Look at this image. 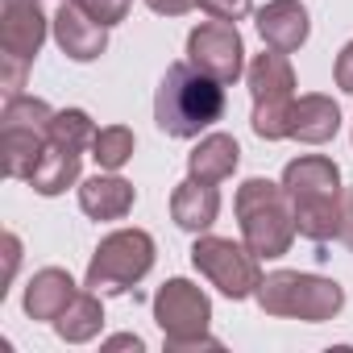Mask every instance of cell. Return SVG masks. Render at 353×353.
I'll return each instance as SVG.
<instances>
[{
  "label": "cell",
  "mask_w": 353,
  "mask_h": 353,
  "mask_svg": "<svg viewBox=\"0 0 353 353\" xmlns=\"http://www.w3.org/2000/svg\"><path fill=\"white\" fill-rule=\"evenodd\" d=\"M154 320L162 324L166 349H221V341L208 336V320H212V303L200 287H192L188 279H170L158 295H154Z\"/></svg>",
  "instance_id": "ba28073f"
},
{
  "label": "cell",
  "mask_w": 353,
  "mask_h": 353,
  "mask_svg": "<svg viewBox=\"0 0 353 353\" xmlns=\"http://www.w3.org/2000/svg\"><path fill=\"white\" fill-rule=\"evenodd\" d=\"M192 262H196V270L212 283V287H221L229 299H245V295H254L258 287H262V270H258V254L245 245H233V241H225V237H200L196 245H192Z\"/></svg>",
  "instance_id": "8fae6325"
},
{
  "label": "cell",
  "mask_w": 353,
  "mask_h": 353,
  "mask_svg": "<svg viewBox=\"0 0 353 353\" xmlns=\"http://www.w3.org/2000/svg\"><path fill=\"white\" fill-rule=\"evenodd\" d=\"M129 345L141 349V336H112V341H108V349H129Z\"/></svg>",
  "instance_id": "83f0119b"
},
{
  "label": "cell",
  "mask_w": 353,
  "mask_h": 353,
  "mask_svg": "<svg viewBox=\"0 0 353 353\" xmlns=\"http://www.w3.org/2000/svg\"><path fill=\"white\" fill-rule=\"evenodd\" d=\"M79 208L96 221H121L133 208V188L117 174H96L79 188Z\"/></svg>",
  "instance_id": "d6986e66"
},
{
  "label": "cell",
  "mask_w": 353,
  "mask_h": 353,
  "mask_svg": "<svg viewBox=\"0 0 353 353\" xmlns=\"http://www.w3.org/2000/svg\"><path fill=\"white\" fill-rule=\"evenodd\" d=\"M341 129V108L328 96H299L291 108V137L307 141V145H324L332 141Z\"/></svg>",
  "instance_id": "2e32d148"
},
{
  "label": "cell",
  "mask_w": 353,
  "mask_h": 353,
  "mask_svg": "<svg viewBox=\"0 0 353 353\" xmlns=\"http://www.w3.org/2000/svg\"><path fill=\"white\" fill-rule=\"evenodd\" d=\"M283 188L295 204V225L307 241L324 245L328 237H341V216H345V192H341V170L332 158L307 154L287 162Z\"/></svg>",
  "instance_id": "6da1fadb"
},
{
  "label": "cell",
  "mask_w": 353,
  "mask_h": 353,
  "mask_svg": "<svg viewBox=\"0 0 353 353\" xmlns=\"http://www.w3.org/2000/svg\"><path fill=\"white\" fill-rule=\"evenodd\" d=\"M237 221L241 237L258 258H283L299 233L295 225V204L283 183L270 179H245L237 192Z\"/></svg>",
  "instance_id": "3957f363"
},
{
  "label": "cell",
  "mask_w": 353,
  "mask_h": 353,
  "mask_svg": "<svg viewBox=\"0 0 353 353\" xmlns=\"http://www.w3.org/2000/svg\"><path fill=\"white\" fill-rule=\"evenodd\" d=\"M341 241L353 250V188L345 192V216H341Z\"/></svg>",
  "instance_id": "484cf974"
},
{
  "label": "cell",
  "mask_w": 353,
  "mask_h": 353,
  "mask_svg": "<svg viewBox=\"0 0 353 353\" xmlns=\"http://www.w3.org/2000/svg\"><path fill=\"white\" fill-rule=\"evenodd\" d=\"M154 266V241L141 229H121L100 241L88 262V291H129Z\"/></svg>",
  "instance_id": "30bf717a"
},
{
  "label": "cell",
  "mask_w": 353,
  "mask_h": 353,
  "mask_svg": "<svg viewBox=\"0 0 353 353\" xmlns=\"http://www.w3.org/2000/svg\"><path fill=\"white\" fill-rule=\"evenodd\" d=\"M100 324H104V307H100L96 291H79V295L71 299V307H67V312L54 320L59 336H63V341H71V345H79V341H92V336L100 332Z\"/></svg>",
  "instance_id": "ffe728a7"
},
{
  "label": "cell",
  "mask_w": 353,
  "mask_h": 353,
  "mask_svg": "<svg viewBox=\"0 0 353 353\" xmlns=\"http://www.w3.org/2000/svg\"><path fill=\"white\" fill-rule=\"evenodd\" d=\"M96 137V125L88 112L79 108H67V112H54V125H50V137H46V154L34 170V192L42 196H59L67 192L75 179H79V158H83V145H92Z\"/></svg>",
  "instance_id": "52a82bcc"
},
{
  "label": "cell",
  "mask_w": 353,
  "mask_h": 353,
  "mask_svg": "<svg viewBox=\"0 0 353 353\" xmlns=\"http://www.w3.org/2000/svg\"><path fill=\"white\" fill-rule=\"evenodd\" d=\"M245 46H241V34L233 21H204L192 30L188 38V59L192 67H200L204 75H212L216 83H233L245 67Z\"/></svg>",
  "instance_id": "7c38bea8"
},
{
  "label": "cell",
  "mask_w": 353,
  "mask_h": 353,
  "mask_svg": "<svg viewBox=\"0 0 353 353\" xmlns=\"http://www.w3.org/2000/svg\"><path fill=\"white\" fill-rule=\"evenodd\" d=\"M145 5L154 9V13H162V17H179V13H188V9H196L200 0H145Z\"/></svg>",
  "instance_id": "d4e9b609"
},
{
  "label": "cell",
  "mask_w": 353,
  "mask_h": 353,
  "mask_svg": "<svg viewBox=\"0 0 353 353\" xmlns=\"http://www.w3.org/2000/svg\"><path fill=\"white\" fill-rule=\"evenodd\" d=\"M75 295H79V291H75L71 274L50 266V270H38V274L30 279V287H26V312H30L34 320H59V316L71 307Z\"/></svg>",
  "instance_id": "e0dca14e"
},
{
  "label": "cell",
  "mask_w": 353,
  "mask_h": 353,
  "mask_svg": "<svg viewBox=\"0 0 353 353\" xmlns=\"http://www.w3.org/2000/svg\"><path fill=\"white\" fill-rule=\"evenodd\" d=\"M225 112V83L204 75L192 63H170L158 96H154V121L170 137H196Z\"/></svg>",
  "instance_id": "7a4b0ae2"
},
{
  "label": "cell",
  "mask_w": 353,
  "mask_h": 353,
  "mask_svg": "<svg viewBox=\"0 0 353 353\" xmlns=\"http://www.w3.org/2000/svg\"><path fill=\"white\" fill-rule=\"evenodd\" d=\"M336 88L341 92H353V42L341 50V59H336Z\"/></svg>",
  "instance_id": "cb8c5ba5"
},
{
  "label": "cell",
  "mask_w": 353,
  "mask_h": 353,
  "mask_svg": "<svg viewBox=\"0 0 353 353\" xmlns=\"http://www.w3.org/2000/svg\"><path fill=\"white\" fill-rule=\"evenodd\" d=\"M92 158H96L104 170H121V166L133 158V133H129L125 125L96 129V137H92Z\"/></svg>",
  "instance_id": "44dd1931"
},
{
  "label": "cell",
  "mask_w": 353,
  "mask_h": 353,
  "mask_svg": "<svg viewBox=\"0 0 353 353\" xmlns=\"http://www.w3.org/2000/svg\"><path fill=\"white\" fill-rule=\"evenodd\" d=\"M200 9L212 17V21H241L250 13V0H200Z\"/></svg>",
  "instance_id": "603a6c76"
},
{
  "label": "cell",
  "mask_w": 353,
  "mask_h": 353,
  "mask_svg": "<svg viewBox=\"0 0 353 353\" xmlns=\"http://www.w3.org/2000/svg\"><path fill=\"white\" fill-rule=\"evenodd\" d=\"M170 216H174V225L188 229V233L212 229L216 216H221V192H216V183H204V179L179 183L174 196H170Z\"/></svg>",
  "instance_id": "9a60e30c"
},
{
  "label": "cell",
  "mask_w": 353,
  "mask_h": 353,
  "mask_svg": "<svg viewBox=\"0 0 353 353\" xmlns=\"http://www.w3.org/2000/svg\"><path fill=\"white\" fill-rule=\"evenodd\" d=\"M42 42H46V17L38 0H5V9H0V63H5V71H0V79H5L9 96H21L26 71L38 59Z\"/></svg>",
  "instance_id": "9c48e42d"
},
{
  "label": "cell",
  "mask_w": 353,
  "mask_h": 353,
  "mask_svg": "<svg viewBox=\"0 0 353 353\" xmlns=\"http://www.w3.org/2000/svg\"><path fill=\"white\" fill-rule=\"evenodd\" d=\"M254 92V133L266 141L291 137V108H295V71L283 50L258 54L250 67Z\"/></svg>",
  "instance_id": "8992f818"
},
{
  "label": "cell",
  "mask_w": 353,
  "mask_h": 353,
  "mask_svg": "<svg viewBox=\"0 0 353 353\" xmlns=\"http://www.w3.org/2000/svg\"><path fill=\"white\" fill-rule=\"evenodd\" d=\"M241 162V145L229 137V133H208L192 158H188V170H192V179H204V183H225L229 174L237 170Z\"/></svg>",
  "instance_id": "ac0fdd59"
},
{
  "label": "cell",
  "mask_w": 353,
  "mask_h": 353,
  "mask_svg": "<svg viewBox=\"0 0 353 353\" xmlns=\"http://www.w3.org/2000/svg\"><path fill=\"white\" fill-rule=\"evenodd\" d=\"M17 250H21V245H17V237L9 233V237H5V254H9V270H5V279H13V270H17Z\"/></svg>",
  "instance_id": "4316f807"
},
{
  "label": "cell",
  "mask_w": 353,
  "mask_h": 353,
  "mask_svg": "<svg viewBox=\"0 0 353 353\" xmlns=\"http://www.w3.org/2000/svg\"><path fill=\"white\" fill-rule=\"evenodd\" d=\"M54 125V108L34 96H9L0 117V154H5L9 179H34V170L46 154V137Z\"/></svg>",
  "instance_id": "277c9868"
},
{
  "label": "cell",
  "mask_w": 353,
  "mask_h": 353,
  "mask_svg": "<svg viewBox=\"0 0 353 353\" xmlns=\"http://www.w3.org/2000/svg\"><path fill=\"white\" fill-rule=\"evenodd\" d=\"M71 5H79L92 21H100V26H117V21H125V13H129V0H71Z\"/></svg>",
  "instance_id": "7402d4cb"
},
{
  "label": "cell",
  "mask_w": 353,
  "mask_h": 353,
  "mask_svg": "<svg viewBox=\"0 0 353 353\" xmlns=\"http://www.w3.org/2000/svg\"><path fill=\"white\" fill-rule=\"evenodd\" d=\"M258 303L270 316H295V320L320 324V320H332L341 312L345 295L328 279H312V274H299V270H274V274L262 279Z\"/></svg>",
  "instance_id": "5b68a950"
},
{
  "label": "cell",
  "mask_w": 353,
  "mask_h": 353,
  "mask_svg": "<svg viewBox=\"0 0 353 353\" xmlns=\"http://www.w3.org/2000/svg\"><path fill=\"white\" fill-rule=\"evenodd\" d=\"M54 38H59V46H63L67 59L92 63V59H100L104 46H108V26L92 21L79 5H71V0H67V5L54 13Z\"/></svg>",
  "instance_id": "4fadbf2b"
},
{
  "label": "cell",
  "mask_w": 353,
  "mask_h": 353,
  "mask_svg": "<svg viewBox=\"0 0 353 353\" xmlns=\"http://www.w3.org/2000/svg\"><path fill=\"white\" fill-rule=\"evenodd\" d=\"M258 34L270 50H299L307 42V9L299 0H270V5L258 13Z\"/></svg>",
  "instance_id": "5bb4252c"
}]
</instances>
